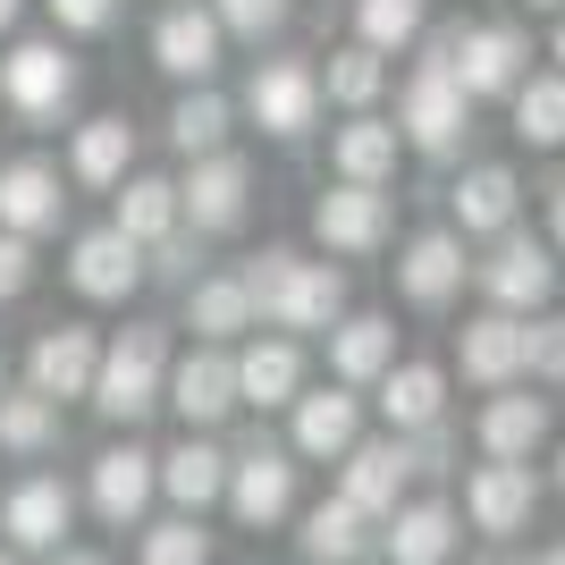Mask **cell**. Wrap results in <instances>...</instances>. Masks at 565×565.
Segmentation results:
<instances>
[{"mask_svg": "<svg viewBox=\"0 0 565 565\" xmlns=\"http://www.w3.org/2000/svg\"><path fill=\"white\" fill-rule=\"evenodd\" d=\"M236 279H245L254 312L279 321V330H330L338 312H347V279H338L330 262H296L287 245H270L262 262H245Z\"/></svg>", "mask_w": 565, "mask_h": 565, "instance_id": "6da1fadb", "label": "cell"}, {"mask_svg": "<svg viewBox=\"0 0 565 565\" xmlns=\"http://www.w3.org/2000/svg\"><path fill=\"white\" fill-rule=\"evenodd\" d=\"M448 51H456V34H430L423 43V60H414V76H405V110H397V136L414 143V152H456L465 143V127H472V94L456 85V68H448Z\"/></svg>", "mask_w": 565, "mask_h": 565, "instance_id": "7a4b0ae2", "label": "cell"}, {"mask_svg": "<svg viewBox=\"0 0 565 565\" xmlns=\"http://www.w3.org/2000/svg\"><path fill=\"white\" fill-rule=\"evenodd\" d=\"M161 388H169V330L136 321V330H118L110 347H102L94 388H85V397H94L110 423H143V414L161 405Z\"/></svg>", "mask_w": 565, "mask_h": 565, "instance_id": "3957f363", "label": "cell"}, {"mask_svg": "<svg viewBox=\"0 0 565 565\" xmlns=\"http://www.w3.org/2000/svg\"><path fill=\"white\" fill-rule=\"evenodd\" d=\"M0 94H9L18 118L51 127V118H68V102H76V60L60 43H18L0 60Z\"/></svg>", "mask_w": 565, "mask_h": 565, "instance_id": "277c9868", "label": "cell"}, {"mask_svg": "<svg viewBox=\"0 0 565 565\" xmlns=\"http://www.w3.org/2000/svg\"><path fill=\"white\" fill-rule=\"evenodd\" d=\"M448 68L472 102H490V94H515L523 76H532V43H523V25H465Z\"/></svg>", "mask_w": 565, "mask_h": 565, "instance_id": "5b68a950", "label": "cell"}, {"mask_svg": "<svg viewBox=\"0 0 565 565\" xmlns=\"http://www.w3.org/2000/svg\"><path fill=\"white\" fill-rule=\"evenodd\" d=\"M245 203H254V169L236 161V152H203V161L186 169V186H178V220H194V236L236 228Z\"/></svg>", "mask_w": 565, "mask_h": 565, "instance_id": "8992f818", "label": "cell"}, {"mask_svg": "<svg viewBox=\"0 0 565 565\" xmlns=\"http://www.w3.org/2000/svg\"><path fill=\"white\" fill-rule=\"evenodd\" d=\"M161 405H178V423H186V430L228 423V414H236V354L228 347H194L186 363H169Z\"/></svg>", "mask_w": 565, "mask_h": 565, "instance_id": "52a82bcc", "label": "cell"}, {"mask_svg": "<svg viewBox=\"0 0 565 565\" xmlns=\"http://www.w3.org/2000/svg\"><path fill=\"white\" fill-rule=\"evenodd\" d=\"M472 279H481V296H490L498 312H532L557 287V262H548V245H532V236H498L490 262H472Z\"/></svg>", "mask_w": 565, "mask_h": 565, "instance_id": "ba28073f", "label": "cell"}, {"mask_svg": "<svg viewBox=\"0 0 565 565\" xmlns=\"http://www.w3.org/2000/svg\"><path fill=\"white\" fill-rule=\"evenodd\" d=\"M220 498L236 507L245 532H270V523L296 507V465H287L279 448H245V456H228V490Z\"/></svg>", "mask_w": 565, "mask_h": 565, "instance_id": "9c48e42d", "label": "cell"}, {"mask_svg": "<svg viewBox=\"0 0 565 565\" xmlns=\"http://www.w3.org/2000/svg\"><path fill=\"white\" fill-rule=\"evenodd\" d=\"M312 228H321L330 254H380V245H388V194L338 178V186L312 203Z\"/></svg>", "mask_w": 565, "mask_h": 565, "instance_id": "30bf717a", "label": "cell"}, {"mask_svg": "<svg viewBox=\"0 0 565 565\" xmlns=\"http://www.w3.org/2000/svg\"><path fill=\"white\" fill-rule=\"evenodd\" d=\"M68 279H76V296L118 305V296H136V287H143V245H136V236H118V228H85L68 245Z\"/></svg>", "mask_w": 565, "mask_h": 565, "instance_id": "8fae6325", "label": "cell"}, {"mask_svg": "<svg viewBox=\"0 0 565 565\" xmlns=\"http://www.w3.org/2000/svg\"><path fill=\"white\" fill-rule=\"evenodd\" d=\"M465 236L456 228H423L414 245L397 254V287H405V305H423V312H439L448 296H465Z\"/></svg>", "mask_w": 565, "mask_h": 565, "instance_id": "7c38bea8", "label": "cell"}, {"mask_svg": "<svg viewBox=\"0 0 565 565\" xmlns=\"http://www.w3.org/2000/svg\"><path fill=\"white\" fill-rule=\"evenodd\" d=\"M94 363H102V338L94 330H43L34 338V354H25V388L51 405H68L94 388Z\"/></svg>", "mask_w": 565, "mask_h": 565, "instance_id": "4fadbf2b", "label": "cell"}, {"mask_svg": "<svg viewBox=\"0 0 565 565\" xmlns=\"http://www.w3.org/2000/svg\"><path fill=\"white\" fill-rule=\"evenodd\" d=\"M245 110H254L270 136H305L312 110H321V76H312L305 60H270V68H254V94H245Z\"/></svg>", "mask_w": 565, "mask_h": 565, "instance_id": "5bb4252c", "label": "cell"}, {"mask_svg": "<svg viewBox=\"0 0 565 565\" xmlns=\"http://www.w3.org/2000/svg\"><path fill=\"white\" fill-rule=\"evenodd\" d=\"M152 490H161V456H143L136 439L94 456V515L102 523H136L152 507Z\"/></svg>", "mask_w": 565, "mask_h": 565, "instance_id": "9a60e30c", "label": "cell"}, {"mask_svg": "<svg viewBox=\"0 0 565 565\" xmlns=\"http://www.w3.org/2000/svg\"><path fill=\"white\" fill-rule=\"evenodd\" d=\"M60 212H68V194H60V169L51 161H9L0 169V228L9 236L60 228Z\"/></svg>", "mask_w": 565, "mask_h": 565, "instance_id": "2e32d148", "label": "cell"}, {"mask_svg": "<svg viewBox=\"0 0 565 565\" xmlns=\"http://www.w3.org/2000/svg\"><path fill=\"white\" fill-rule=\"evenodd\" d=\"M68 515H76L68 481L34 472V481H18V490H9V507H0V532H9V548H60Z\"/></svg>", "mask_w": 565, "mask_h": 565, "instance_id": "e0dca14e", "label": "cell"}, {"mask_svg": "<svg viewBox=\"0 0 565 565\" xmlns=\"http://www.w3.org/2000/svg\"><path fill=\"white\" fill-rule=\"evenodd\" d=\"M152 60H161L169 76H186V85H212V68H220V18L178 0V9L152 25Z\"/></svg>", "mask_w": 565, "mask_h": 565, "instance_id": "ac0fdd59", "label": "cell"}, {"mask_svg": "<svg viewBox=\"0 0 565 565\" xmlns=\"http://www.w3.org/2000/svg\"><path fill=\"white\" fill-rule=\"evenodd\" d=\"M465 515L481 523V532H523L532 523V465H507V456H490V465L465 481Z\"/></svg>", "mask_w": 565, "mask_h": 565, "instance_id": "d6986e66", "label": "cell"}, {"mask_svg": "<svg viewBox=\"0 0 565 565\" xmlns=\"http://www.w3.org/2000/svg\"><path fill=\"white\" fill-rule=\"evenodd\" d=\"M448 203H456V236H507V228H515L523 186H515V169L481 161V169H465V178H456Z\"/></svg>", "mask_w": 565, "mask_h": 565, "instance_id": "ffe728a7", "label": "cell"}, {"mask_svg": "<svg viewBox=\"0 0 565 565\" xmlns=\"http://www.w3.org/2000/svg\"><path fill=\"white\" fill-rule=\"evenodd\" d=\"M405 481H414L405 439H372V448L354 439V448H347V490H338V498H347V507H363V515H388Z\"/></svg>", "mask_w": 565, "mask_h": 565, "instance_id": "44dd1931", "label": "cell"}, {"mask_svg": "<svg viewBox=\"0 0 565 565\" xmlns=\"http://www.w3.org/2000/svg\"><path fill=\"white\" fill-rule=\"evenodd\" d=\"M456 363H465V380H481V388H507V380L523 372V312H481V321H465Z\"/></svg>", "mask_w": 565, "mask_h": 565, "instance_id": "7402d4cb", "label": "cell"}, {"mask_svg": "<svg viewBox=\"0 0 565 565\" xmlns=\"http://www.w3.org/2000/svg\"><path fill=\"white\" fill-rule=\"evenodd\" d=\"M380 414H388V430H430L448 414V372L439 363H388L380 372Z\"/></svg>", "mask_w": 565, "mask_h": 565, "instance_id": "603a6c76", "label": "cell"}, {"mask_svg": "<svg viewBox=\"0 0 565 565\" xmlns=\"http://www.w3.org/2000/svg\"><path fill=\"white\" fill-rule=\"evenodd\" d=\"M388 565H448L456 557V515L439 507V498H423V507H388Z\"/></svg>", "mask_w": 565, "mask_h": 565, "instance_id": "cb8c5ba5", "label": "cell"}, {"mask_svg": "<svg viewBox=\"0 0 565 565\" xmlns=\"http://www.w3.org/2000/svg\"><path fill=\"white\" fill-rule=\"evenodd\" d=\"M354 430H363V405H354L347 380L321 397H296V456H347Z\"/></svg>", "mask_w": 565, "mask_h": 565, "instance_id": "d4e9b609", "label": "cell"}, {"mask_svg": "<svg viewBox=\"0 0 565 565\" xmlns=\"http://www.w3.org/2000/svg\"><path fill=\"white\" fill-rule=\"evenodd\" d=\"M296 388H305V354L287 347V338H270V347H245L236 354V405H296Z\"/></svg>", "mask_w": 565, "mask_h": 565, "instance_id": "484cf974", "label": "cell"}, {"mask_svg": "<svg viewBox=\"0 0 565 565\" xmlns=\"http://www.w3.org/2000/svg\"><path fill=\"white\" fill-rule=\"evenodd\" d=\"M548 439V405L523 397V388H507V397L481 405V448L507 456V465H532V448Z\"/></svg>", "mask_w": 565, "mask_h": 565, "instance_id": "4316f807", "label": "cell"}, {"mask_svg": "<svg viewBox=\"0 0 565 565\" xmlns=\"http://www.w3.org/2000/svg\"><path fill=\"white\" fill-rule=\"evenodd\" d=\"M161 490L186 507V515H203L220 490H228V448H212V439H178V448L161 456Z\"/></svg>", "mask_w": 565, "mask_h": 565, "instance_id": "83f0119b", "label": "cell"}, {"mask_svg": "<svg viewBox=\"0 0 565 565\" xmlns=\"http://www.w3.org/2000/svg\"><path fill=\"white\" fill-rule=\"evenodd\" d=\"M388 363H397V330H388L380 312H354V321H338V330H330V372L347 380V388L380 380Z\"/></svg>", "mask_w": 565, "mask_h": 565, "instance_id": "f1b7e54d", "label": "cell"}, {"mask_svg": "<svg viewBox=\"0 0 565 565\" xmlns=\"http://www.w3.org/2000/svg\"><path fill=\"white\" fill-rule=\"evenodd\" d=\"M186 321H194V338H203V347H228L236 330H254L262 312H254V296H245V279H236V270H220V279H194Z\"/></svg>", "mask_w": 565, "mask_h": 565, "instance_id": "f546056e", "label": "cell"}, {"mask_svg": "<svg viewBox=\"0 0 565 565\" xmlns=\"http://www.w3.org/2000/svg\"><path fill=\"white\" fill-rule=\"evenodd\" d=\"M330 169L354 178V186H380V178L397 169V127L372 118V110H354V127H338V143H330Z\"/></svg>", "mask_w": 565, "mask_h": 565, "instance_id": "4dcf8cb0", "label": "cell"}, {"mask_svg": "<svg viewBox=\"0 0 565 565\" xmlns=\"http://www.w3.org/2000/svg\"><path fill=\"white\" fill-rule=\"evenodd\" d=\"M118 236H136V245H161L169 228H186L178 220V186L169 178H118Z\"/></svg>", "mask_w": 565, "mask_h": 565, "instance_id": "1f68e13d", "label": "cell"}, {"mask_svg": "<svg viewBox=\"0 0 565 565\" xmlns=\"http://www.w3.org/2000/svg\"><path fill=\"white\" fill-rule=\"evenodd\" d=\"M127 161H136V127H127V118H85V127H76L68 169L85 178V186H118Z\"/></svg>", "mask_w": 565, "mask_h": 565, "instance_id": "d6a6232c", "label": "cell"}, {"mask_svg": "<svg viewBox=\"0 0 565 565\" xmlns=\"http://www.w3.org/2000/svg\"><path fill=\"white\" fill-rule=\"evenodd\" d=\"M363 523H372L363 507H347V498H321V507L305 515V557H312V565H354L363 548H372V541H363Z\"/></svg>", "mask_w": 565, "mask_h": 565, "instance_id": "836d02e7", "label": "cell"}, {"mask_svg": "<svg viewBox=\"0 0 565 565\" xmlns=\"http://www.w3.org/2000/svg\"><path fill=\"white\" fill-rule=\"evenodd\" d=\"M423 25H430V9L423 0H354V43L363 51H405V43H423Z\"/></svg>", "mask_w": 565, "mask_h": 565, "instance_id": "e575fe53", "label": "cell"}, {"mask_svg": "<svg viewBox=\"0 0 565 565\" xmlns=\"http://www.w3.org/2000/svg\"><path fill=\"white\" fill-rule=\"evenodd\" d=\"M507 102H515V136L523 143H541V152L565 143V76H523Z\"/></svg>", "mask_w": 565, "mask_h": 565, "instance_id": "d590c367", "label": "cell"}, {"mask_svg": "<svg viewBox=\"0 0 565 565\" xmlns=\"http://www.w3.org/2000/svg\"><path fill=\"white\" fill-rule=\"evenodd\" d=\"M169 143H178L186 161L220 152V143H228V102H220L212 85H194V94H178V110H169Z\"/></svg>", "mask_w": 565, "mask_h": 565, "instance_id": "8d00e7d4", "label": "cell"}, {"mask_svg": "<svg viewBox=\"0 0 565 565\" xmlns=\"http://www.w3.org/2000/svg\"><path fill=\"white\" fill-rule=\"evenodd\" d=\"M0 448H9V456H43V448H60V405L34 397V388L0 397Z\"/></svg>", "mask_w": 565, "mask_h": 565, "instance_id": "74e56055", "label": "cell"}, {"mask_svg": "<svg viewBox=\"0 0 565 565\" xmlns=\"http://www.w3.org/2000/svg\"><path fill=\"white\" fill-rule=\"evenodd\" d=\"M321 94L347 102V110H372V102L388 94V60H380V51H363V43L330 51V76H321Z\"/></svg>", "mask_w": 565, "mask_h": 565, "instance_id": "f35d334b", "label": "cell"}, {"mask_svg": "<svg viewBox=\"0 0 565 565\" xmlns=\"http://www.w3.org/2000/svg\"><path fill=\"white\" fill-rule=\"evenodd\" d=\"M203 557H212V541L194 532V515L152 523V532H143V565H203Z\"/></svg>", "mask_w": 565, "mask_h": 565, "instance_id": "ab89813d", "label": "cell"}, {"mask_svg": "<svg viewBox=\"0 0 565 565\" xmlns=\"http://www.w3.org/2000/svg\"><path fill=\"white\" fill-rule=\"evenodd\" d=\"M212 18H220V34H279L287 25V0H212Z\"/></svg>", "mask_w": 565, "mask_h": 565, "instance_id": "60d3db41", "label": "cell"}, {"mask_svg": "<svg viewBox=\"0 0 565 565\" xmlns=\"http://www.w3.org/2000/svg\"><path fill=\"white\" fill-rule=\"evenodd\" d=\"M523 372L565 380V321H523Z\"/></svg>", "mask_w": 565, "mask_h": 565, "instance_id": "b9f144b4", "label": "cell"}, {"mask_svg": "<svg viewBox=\"0 0 565 565\" xmlns=\"http://www.w3.org/2000/svg\"><path fill=\"white\" fill-rule=\"evenodd\" d=\"M25 287H34V236H9V228H0V305L25 296Z\"/></svg>", "mask_w": 565, "mask_h": 565, "instance_id": "7bdbcfd3", "label": "cell"}, {"mask_svg": "<svg viewBox=\"0 0 565 565\" xmlns=\"http://www.w3.org/2000/svg\"><path fill=\"white\" fill-rule=\"evenodd\" d=\"M118 18V0H51V25L60 34H102Z\"/></svg>", "mask_w": 565, "mask_h": 565, "instance_id": "ee69618b", "label": "cell"}, {"mask_svg": "<svg viewBox=\"0 0 565 565\" xmlns=\"http://www.w3.org/2000/svg\"><path fill=\"white\" fill-rule=\"evenodd\" d=\"M51 565H102L94 548H51Z\"/></svg>", "mask_w": 565, "mask_h": 565, "instance_id": "f6af8a7d", "label": "cell"}, {"mask_svg": "<svg viewBox=\"0 0 565 565\" xmlns=\"http://www.w3.org/2000/svg\"><path fill=\"white\" fill-rule=\"evenodd\" d=\"M548 220H557V245H565V186H557V203H548Z\"/></svg>", "mask_w": 565, "mask_h": 565, "instance_id": "bcb514c9", "label": "cell"}, {"mask_svg": "<svg viewBox=\"0 0 565 565\" xmlns=\"http://www.w3.org/2000/svg\"><path fill=\"white\" fill-rule=\"evenodd\" d=\"M18 9H25V0H0V34H9V25H18Z\"/></svg>", "mask_w": 565, "mask_h": 565, "instance_id": "7dc6e473", "label": "cell"}, {"mask_svg": "<svg viewBox=\"0 0 565 565\" xmlns=\"http://www.w3.org/2000/svg\"><path fill=\"white\" fill-rule=\"evenodd\" d=\"M557 76H565V25H557Z\"/></svg>", "mask_w": 565, "mask_h": 565, "instance_id": "c3c4849f", "label": "cell"}, {"mask_svg": "<svg viewBox=\"0 0 565 565\" xmlns=\"http://www.w3.org/2000/svg\"><path fill=\"white\" fill-rule=\"evenodd\" d=\"M541 565H565V548H548V557H541Z\"/></svg>", "mask_w": 565, "mask_h": 565, "instance_id": "681fc988", "label": "cell"}, {"mask_svg": "<svg viewBox=\"0 0 565 565\" xmlns=\"http://www.w3.org/2000/svg\"><path fill=\"white\" fill-rule=\"evenodd\" d=\"M532 9H565V0H532Z\"/></svg>", "mask_w": 565, "mask_h": 565, "instance_id": "f907efd6", "label": "cell"}, {"mask_svg": "<svg viewBox=\"0 0 565 565\" xmlns=\"http://www.w3.org/2000/svg\"><path fill=\"white\" fill-rule=\"evenodd\" d=\"M0 565H18V548H0Z\"/></svg>", "mask_w": 565, "mask_h": 565, "instance_id": "816d5d0a", "label": "cell"}, {"mask_svg": "<svg viewBox=\"0 0 565 565\" xmlns=\"http://www.w3.org/2000/svg\"><path fill=\"white\" fill-rule=\"evenodd\" d=\"M557 481H565V456H557Z\"/></svg>", "mask_w": 565, "mask_h": 565, "instance_id": "f5cc1de1", "label": "cell"}]
</instances>
